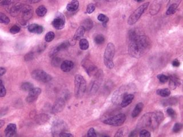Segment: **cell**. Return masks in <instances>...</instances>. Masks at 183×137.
Returning a JSON list of instances; mask_svg holds the SVG:
<instances>
[{
    "instance_id": "cell-42",
    "label": "cell",
    "mask_w": 183,
    "mask_h": 137,
    "mask_svg": "<svg viewBox=\"0 0 183 137\" xmlns=\"http://www.w3.org/2000/svg\"><path fill=\"white\" fill-rule=\"evenodd\" d=\"M95 8H96V7L93 4H90L87 8V12L88 14H91L95 11Z\"/></svg>"
},
{
    "instance_id": "cell-45",
    "label": "cell",
    "mask_w": 183,
    "mask_h": 137,
    "mask_svg": "<svg viewBox=\"0 0 183 137\" xmlns=\"http://www.w3.org/2000/svg\"><path fill=\"white\" fill-rule=\"evenodd\" d=\"M12 2L13 0H0V4L2 5H9Z\"/></svg>"
},
{
    "instance_id": "cell-53",
    "label": "cell",
    "mask_w": 183,
    "mask_h": 137,
    "mask_svg": "<svg viewBox=\"0 0 183 137\" xmlns=\"http://www.w3.org/2000/svg\"><path fill=\"white\" fill-rule=\"evenodd\" d=\"M106 1H111L112 0H106Z\"/></svg>"
},
{
    "instance_id": "cell-33",
    "label": "cell",
    "mask_w": 183,
    "mask_h": 137,
    "mask_svg": "<svg viewBox=\"0 0 183 137\" xmlns=\"http://www.w3.org/2000/svg\"><path fill=\"white\" fill-rule=\"evenodd\" d=\"M47 120V115L44 114H41L38 117H37V122L40 123H43L46 122Z\"/></svg>"
},
{
    "instance_id": "cell-47",
    "label": "cell",
    "mask_w": 183,
    "mask_h": 137,
    "mask_svg": "<svg viewBox=\"0 0 183 137\" xmlns=\"http://www.w3.org/2000/svg\"><path fill=\"white\" fill-rule=\"evenodd\" d=\"M59 137H73V135L71 134L70 133H69V132H62L61 134H59Z\"/></svg>"
},
{
    "instance_id": "cell-32",
    "label": "cell",
    "mask_w": 183,
    "mask_h": 137,
    "mask_svg": "<svg viewBox=\"0 0 183 137\" xmlns=\"http://www.w3.org/2000/svg\"><path fill=\"white\" fill-rule=\"evenodd\" d=\"M6 94V90L3 82L0 80V97H4Z\"/></svg>"
},
{
    "instance_id": "cell-36",
    "label": "cell",
    "mask_w": 183,
    "mask_h": 137,
    "mask_svg": "<svg viewBox=\"0 0 183 137\" xmlns=\"http://www.w3.org/2000/svg\"><path fill=\"white\" fill-rule=\"evenodd\" d=\"M52 64L55 67H58L59 65H61V59H59V58L57 57H55L52 59Z\"/></svg>"
},
{
    "instance_id": "cell-9",
    "label": "cell",
    "mask_w": 183,
    "mask_h": 137,
    "mask_svg": "<svg viewBox=\"0 0 183 137\" xmlns=\"http://www.w3.org/2000/svg\"><path fill=\"white\" fill-rule=\"evenodd\" d=\"M52 24L56 29H63L65 26V17L61 13H57L56 17L53 20Z\"/></svg>"
},
{
    "instance_id": "cell-52",
    "label": "cell",
    "mask_w": 183,
    "mask_h": 137,
    "mask_svg": "<svg viewBox=\"0 0 183 137\" xmlns=\"http://www.w3.org/2000/svg\"><path fill=\"white\" fill-rule=\"evenodd\" d=\"M135 1L137 2H143L144 0H135Z\"/></svg>"
},
{
    "instance_id": "cell-39",
    "label": "cell",
    "mask_w": 183,
    "mask_h": 137,
    "mask_svg": "<svg viewBox=\"0 0 183 137\" xmlns=\"http://www.w3.org/2000/svg\"><path fill=\"white\" fill-rule=\"evenodd\" d=\"M20 31V28L17 25H14L10 29V32L12 34H17Z\"/></svg>"
},
{
    "instance_id": "cell-16",
    "label": "cell",
    "mask_w": 183,
    "mask_h": 137,
    "mask_svg": "<svg viewBox=\"0 0 183 137\" xmlns=\"http://www.w3.org/2000/svg\"><path fill=\"white\" fill-rule=\"evenodd\" d=\"M28 30L30 33H36V34H41L44 31V28L42 26L37 24H32L28 26Z\"/></svg>"
},
{
    "instance_id": "cell-51",
    "label": "cell",
    "mask_w": 183,
    "mask_h": 137,
    "mask_svg": "<svg viewBox=\"0 0 183 137\" xmlns=\"http://www.w3.org/2000/svg\"><path fill=\"white\" fill-rule=\"evenodd\" d=\"M40 1H41V0H30V2L32 4H35V3L39 2Z\"/></svg>"
},
{
    "instance_id": "cell-35",
    "label": "cell",
    "mask_w": 183,
    "mask_h": 137,
    "mask_svg": "<svg viewBox=\"0 0 183 137\" xmlns=\"http://www.w3.org/2000/svg\"><path fill=\"white\" fill-rule=\"evenodd\" d=\"M157 78L159 79L160 82H161L163 84H164L169 80V77L164 75V74H159L157 76Z\"/></svg>"
},
{
    "instance_id": "cell-27",
    "label": "cell",
    "mask_w": 183,
    "mask_h": 137,
    "mask_svg": "<svg viewBox=\"0 0 183 137\" xmlns=\"http://www.w3.org/2000/svg\"><path fill=\"white\" fill-rule=\"evenodd\" d=\"M80 47L81 50H87L89 48V44L88 41L86 39H81L80 41Z\"/></svg>"
},
{
    "instance_id": "cell-17",
    "label": "cell",
    "mask_w": 183,
    "mask_h": 137,
    "mask_svg": "<svg viewBox=\"0 0 183 137\" xmlns=\"http://www.w3.org/2000/svg\"><path fill=\"white\" fill-rule=\"evenodd\" d=\"M169 86L172 89H175L180 85L179 78L175 75L169 77Z\"/></svg>"
},
{
    "instance_id": "cell-8",
    "label": "cell",
    "mask_w": 183,
    "mask_h": 137,
    "mask_svg": "<svg viewBox=\"0 0 183 137\" xmlns=\"http://www.w3.org/2000/svg\"><path fill=\"white\" fill-rule=\"evenodd\" d=\"M20 13L22 14V23L26 22L30 19L33 16V8L30 6L22 4Z\"/></svg>"
},
{
    "instance_id": "cell-24",
    "label": "cell",
    "mask_w": 183,
    "mask_h": 137,
    "mask_svg": "<svg viewBox=\"0 0 183 137\" xmlns=\"http://www.w3.org/2000/svg\"><path fill=\"white\" fill-rule=\"evenodd\" d=\"M156 93L161 97H166L170 96L171 91L168 89H162L157 90Z\"/></svg>"
},
{
    "instance_id": "cell-26",
    "label": "cell",
    "mask_w": 183,
    "mask_h": 137,
    "mask_svg": "<svg viewBox=\"0 0 183 137\" xmlns=\"http://www.w3.org/2000/svg\"><path fill=\"white\" fill-rule=\"evenodd\" d=\"M33 88H34V86L33 85L30 83V82H25L23 83L21 85V89L25 91H30Z\"/></svg>"
},
{
    "instance_id": "cell-15",
    "label": "cell",
    "mask_w": 183,
    "mask_h": 137,
    "mask_svg": "<svg viewBox=\"0 0 183 137\" xmlns=\"http://www.w3.org/2000/svg\"><path fill=\"white\" fill-rule=\"evenodd\" d=\"M74 67V63L71 61L66 60L61 64V69L63 72L67 73L71 71Z\"/></svg>"
},
{
    "instance_id": "cell-10",
    "label": "cell",
    "mask_w": 183,
    "mask_h": 137,
    "mask_svg": "<svg viewBox=\"0 0 183 137\" xmlns=\"http://www.w3.org/2000/svg\"><path fill=\"white\" fill-rule=\"evenodd\" d=\"M66 130V125L62 120L56 121L52 127V132L54 136H59L62 132H65Z\"/></svg>"
},
{
    "instance_id": "cell-43",
    "label": "cell",
    "mask_w": 183,
    "mask_h": 137,
    "mask_svg": "<svg viewBox=\"0 0 183 137\" xmlns=\"http://www.w3.org/2000/svg\"><path fill=\"white\" fill-rule=\"evenodd\" d=\"M151 135L150 132L147 130H142L139 134V136L141 137H151Z\"/></svg>"
},
{
    "instance_id": "cell-20",
    "label": "cell",
    "mask_w": 183,
    "mask_h": 137,
    "mask_svg": "<svg viewBox=\"0 0 183 137\" xmlns=\"http://www.w3.org/2000/svg\"><path fill=\"white\" fill-rule=\"evenodd\" d=\"M143 107H144V104L140 102L137 103L132 113V117L133 118H135L136 117H137L142 112Z\"/></svg>"
},
{
    "instance_id": "cell-30",
    "label": "cell",
    "mask_w": 183,
    "mask_h": 137,
    "mask_svg": "<svg viewBox=\"0 0 183 137\" xmlns=\"http://www.w3.org/2000/svg\"><path fill=\"white\" fill-rule=\"evenodd\" d=\"M95 43L97 45H101L102 44L104 41H105V38L104 37L103 35L102 34H98L95 37Z\"/></svg>"
},
{
    "instance_id": "cell-13",
    "label": "cell",
    "mask_w": 183,
    "mask_h": 137,
    "mask_svg": "<svg viewBox=\"0 0 183 137\" xmlns=\"http://www.w3.org/2000/svg\"><path fill=\"white\" fill-rule=\"evenodd\" d=\"M17 132V126L14 123H11L7 126L5 130V134L6 137H13Z\"/></svg>"
},
{
    "instance_id": "cell-11",
    "label": "cell",
    "mask_w": 183,
    "mask_h": 137,
    "mask_svg": "<svg viewBox=\"0 0 183 137\" xmlns=\"http://www.w3.org/2000/svg\"><path fill=\"white\" fill-rule=\"evenodd\" d=\"M41 93V89L39 87L33 88L30 91H29V94L26 98L27 102H33L37 100L38 96Z\"/></svg>"
},
{
    "instance_id": "cell-4",
    "label": "cell",
    "mask_w": 183,
    "mask_h": 137,
    "mask_svg": "<svg viewBox=\"0 0 183 137\" xmlns=\"http://www.w3.org/2000/svg\"><path fill=\"white\" fill-rule=\"evenodd\" d=\"M75 91L77 97H81L87 89L86 81L81 75H76L75 78Z\"/></svg>"
},
{
    "instance_id": "cell-3",
    "label": "cell",
    "mask_w": 183,
    "mask_h": 137,
    "mask_svg": "<svg viewBox=\"0 0 183 137\" xmlns=\"http://www.w3.org/2000/svg\"><path fill=\"white\" fill-rule=\"evenodd\" d=\"M115 54V46L112 43H109L106 46L104 55V62L106 67L112 69L114 67L113 58Z\"/></svg>"
},
{
    "instance_id": "cell-49",
    "label": "cell",
    "mask_w": 183,
    "mask_h": 137,
    "mask_svg": "<svg viewBox=\"0 0 183 137\" xmlns=\"http://www.w3.org/2000/svg\"><path fill=\"white\" fill-rule=\"evenodd\" d=\"M6 72V68H0V77H1L3 75L5 74Z\"/></svg>"
},
{
    "instance_id": "cell-48",
    "label": "cell",
    "mask_w": 183,
    "mask_h": 137,
    "mask_svg": "<svg viewBox=\"0 0 183 137\" xmlns=\"http://www.w3.org/2000/svg\"><path fill=\"white\" fill-rule=\"evenodd\" d=\"M180 62L177 60V59H175L173 62H172V65L173 66L175 67H178L180 66Z\"/></svg>"
},
{
    "instance_id": "cell-34",
    "label": "cell",
    "mask_w": 183,
    "mask_h": 137,
    "mask_svg": "<svg viewBox=\"0 0 183 137\" xmlns=\"http://www.w3.org/2000/svg\"><path fill=\"white\" fill-rule=\"evenodd\" d=\"M69 45H70V44H69V42L65 41V42H64L61 43L59 46H58L57 47V49H58L59 51H60V50H64V49H67V48L68 47V46Z\"/></svg>"
},
{
    "instance_id": "cell-46",
    "label": "cell",
    "mask_w": 183,
    "mask_h": 137,
    "mask_svg": "<svg viewBox=\"0 0 183 137\" xmlns=\"http://www.w3.org/2000/svg\"><path fill=\"white\" fill-rule=\"evenodd\" d=\"M33 53H32V52H30V53H29L28 54H27L25 56V61H29V60H31V59H33Z\"/></svg>"
},
{
    "instance_id": "cell-18",
    "label": "cell",
    "mask_w": 183,
    "mask_h": 137,
    "mask_svg": "<svg viewBox=\"0 0 183 137\" xmlns=\"http://www.w3.org/2000/svg\"><path fill=\"white\" fill-rule=\"evenodd\" d=\"M134 99V95L132 94H128L123 98L121 102V106L122 108H125L128 106L132 102L133 99Z\"/></svg>"
},
{
    "instance_id": "cell-38",
    "label": "cell",
    "mask_w": 183,
    "mask_h": 137,
    "mask_svg": "<svg viewBox=\"0 0 183 137\" xmlns=\"http://www.w3.org/2000/svg\"><path fill=\"white\" fill-rule=\"evenodd\" d=\"M182 124L180 123H176L173 127V131L174 132H178L182 129Z\"/></svg>"
},
{
    "instance_id": "cell-22",
    "label": "cell",
    "mask_w": 183,
    "mask_h": 137,
    "mask_svg": "<svg viewBox=\"0 0 183 137\" xmlns=\"http://www.w3.org/2000/svg\"><path fill=\"white\" fill-rule=\"evenodd\" d=\"M81 26L84 27L85 30H89L93 28V21L90 19L87 18L83 21Z\"/></svg>"
},
{
    "instance_id": "cell-37",
    "label": "cell",
    "mask_w": 183,
    "mask_h": 137,
    "mask_svg": "<svg viewBox=\"0 0 183 137\" xmlns=\"http://www.w3.org/2000/svg\"><path fill=\"white\" fill-rule=\"evenodd\" d=\"M127 131H128L127 130L125 129H120L116 132V134L115 135V137H123V136L126 135Z\"/></svg>"
},
{
    "instance_id": "cell-44",
    "label": "cell",
    "mask_w": 183,
    "mask_h": 137,
    "mask_svg": "<svg viewBox=\"0 0 183 137\" xmlns=\"http://www.w3.org/2000/svg\"><path fill=\"white\" fill-rule=\"evenodd\" d=\"M88 137H96L97 136V134L96 132L95 131V129L92 127L90 128L88 131Z\"/></svg>"
},
{
    "instance_id": "cell-6",
    "label": "cell",
    "mask_w": 183,
    "mask_h": 137,
    "mask_svg": "<svg viewBox=\"0 0 183 137\" xmlns=\"http://www.w3.org/2000/svg\"><path fill=\"white\" fill-rule=\"evenodd\" d=\"M32 77L36 81L43 83H47L52 80V77L49 74L40 69L35 70L32 73Z\"/></svg>"
},
{
    "instance_id": "cell-28",
    "label": "cell",
    "mask_w": 183,
    "mask_h": 137,
    "mask_svg": "<svg viewBox=\"0 0 183 137\" xmlns=\"http://www.w3.org/2000/svg\"><path fill=\"white\" fill-rule=\"evenodd\" d=\"M160 8V5L159 4L156 3V4H154V3L152 5V6L151 7V11H150L151 14L152 15L156 14L158 13V11H159Z\"/></svg>"
},
{
    "instance_id": "cell-23",
    "label": "cell",
    "mask_w": 183,
    "mask_h": 137,
    "mask_svg": "<svg viewBox=\"0 0 183 137\" xmlns=\"http://www.w3.org/2000/svg\"><path fill=\"white\" fill-rule=\"evenodd\" d=\"M47 13V9L44 6H40L36 9V14L39 17H44Z\"/></svg>"
},
{
    "instance_id": "cell-14",
    "label": "cell",
    "mask_w": 183,
    "mask_h": 137,
    "mask_svg": "<svg viewBox=\"0 0 183 137\" xmlns=\"http://www.w3.org/2000/svg\"><path fill=\"white\" fill-rule=\"evenodd\" d=\"M65 107V102L63 99H58L54 105L53 107V113H57L61 111Z\"/></svg>"
},
{
    "instance_id": "cell-19",
    "label": "cell",
    "mask_w": 183,
    "mask_h": 137,
    "mask_svg": "<svg viewBox=\"0 0 183 137\" xmlns=\"http://www.w3.org/2000/svg\"><path fill=\"white\" fill-rule=\"evenodd\" d=\"M79 6V2L77 0H72L67 6L66 9L69 11H77Z\"/></svg>"
},
{
    "instance_id": "cell-29",
    "label": "cell",
    "mask_w": 183,
    "mask_h": 137,
    "mask_svg": "<svg viewBox=\"0 0 183 137\" xmlns=\"http://www.w3.org/2000/svg\"><path fill=\"white\" fill-rule=\"evenodd\" d=\"M9 23H10V20L9 17L4 13L0 12V23L8 25Z\"/></svg>"
},
{
    "instance_id": "cell-5",
    "label": "cell",
    "mask_w": 183,
    "mask_h": 137,
    "mask_svg": "<svg viewBox=\"0 0 183 137\" xmlns=\"http://www.w3.org/2000/svg\"><path fill=\"white\" fill-rule=\"evenodd\" d=\"M149 4V2H147L139 6L128 18V23L130 25H133L135 23H136V22L141 17L142 14L144 13V12L147 9Z\"/></svg>"
},
{
    "instance_id": "cell-7",
    "label": "cell",
    "mask_w": 183,
    "mask_h": 137,
    "mask_svg": "<svg viewBox=\"0 0 183 137\" xmlns=\"http://www.w3.org/2000/svg\"><path fill=\"white\" fill-rule=\"evenodd\" d=\"M126 116L124 114H119L114 115L112 117L108 118L104 120V123L106 125H108L114 126H119L122 125L125 120H126Z\"/></svg>"
},
{
    "instance_id": "cell-50",
    "label": "cell",
    "mask_w": 183,
    "mask_h": 137,
    "mask_svg": "<svg viewBox=\"0 0 183 137\" xmlns=\"http://www.w3.org/2000/svg\"><path fill=\"white\" fill-rule=\"evenodd\" d=\"M5 125V121L4 120H0V129Z\"/></svg>"
},
{
    "instance_id": "cell-41",
    "label": "cell",
    "mask_w": 183,
    "mask_h": 137,
    "mask_svg": "<svg viewBox=\"0 0 183 137\" xmlns=\"http://www.w3.org/2000/svg\"><path fill=\"white\" fill-rule=\"evenodd\" d=\"M97 19L100 22H102V23H106L108 21V17H106L105 15L103 14H100L98 16V17H97Z\"/></svg>"
},
{
    "instance_id": "cell-40",
    "label": "cell",
    "mask_w": 183,
    "mask_h": 137,
    "mask_svg": "<svg viewBox=\"0 0 183 137\" xmlns=\"http://www.w3.org/2000/svg\"><path fill=\"white\" fill-rule=\"evenodd\" d=\"M166 113H167V114H168V115L170 116L172 118H175L176 116V113L173 108H168L166 110Z\"/></svg>"
},
{
    "instance_id": "cell-2",
    "label": "cell",
    "mask_w": 183,
    "mask_h": 137,
    "mask_svg": "<svg viewBox=\"0 0 183 137\" xmlns=\"http://www.w3.org/2000/svg\"><path fill=\"white\" fill-rule=\"evenodd\" d=\"M164 115L161 112L157 111L144 114L139 120L137 127L139 129L148 127L156 129L163 120Z\"/></svg>"
},
{
    "instance_id": "cell-12",
    "label": "cell",
    "mask_w": 183,
    "mask_h": 137,
    "mask_svg": "<svg viewBox=\"0 0 183 137\" xmlns=\"http://www.w3.org/2000/svg\"><path fill=\"white\" fill-rule=\"evenodd\" d=\"M127 94V92L125 90V87H121L118 90L116 91L113 95L112 97V101L113 103H118L120 101L121 102L123 98H124Z\"/></svg>"
},
{
    "instance_id": "cell-1",
    "label": "cell",
    "mask_w": 183,
    "mask_h": 137,
    "mask_svg": "<svg viewBox=\"0 0 183 137\" xmlns=\"http://www.w3.org/2000/svg\"><path fill=\"white\" fill-rule=\"evenodd\" d=\"M128 38V51L132 57H142L148 51L151 47V41L148 37L142 34L137 30H130Z\"/></svg>"
},
{
    "instance_id": "cell-25",
    "label": "cell",
    "mask_w": 183,
    "mask_h": 137,
    "mask_svg": "<svg viewBox=\"0 0 183 137\" xmlns=\"http://www.w3.org/2000/svg\"><path fill=\"white\" fill-rule=\"evenodd\" d=\"M178 5L177 4H170L166 11V15H171L174 14L177 11V7Z\"/></svg>"
},
{
    "instance_id": "cell-21",
    "label": "cell",
    "mask_w": 183,
    "mask_h": 137,
    "mask_svg": "<svg viewBox=\"0 0 183 137\" xmlns=\"http://www.w3.org/2000/svg\"><path fill=\"white\" fill-rule=\"evenodd\" d=\"M85 31L86 30H85V29L84 28V27L82 26H80L77 29L75 34L74 35L73 38L76 41L81 39L85 34Z\"/></svg>"
},
{
    "instance_id": "cell-31",
    "label": "cell",
    "mask_w": 183,
    "mask_h": 137,
    "mask_svg": "<svg viewBox=\"0 0 183 137\" xmlns=\"http://www.w3.org/2000/svg\"><path fill=\"white\" fill-rule=\"evenodd\" d=\"M54 37H55V34L53 32H49L47 34L45 35V40L47 42H50L53 41V39L54 38Z\"/></svg>"
}]
</instances>
